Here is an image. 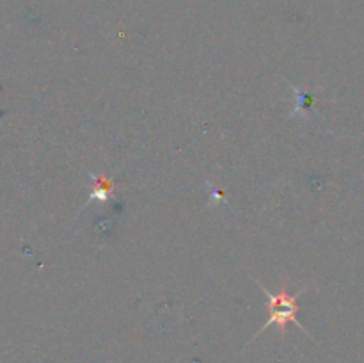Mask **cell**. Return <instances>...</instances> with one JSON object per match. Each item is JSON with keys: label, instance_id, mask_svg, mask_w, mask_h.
<instances>
[{"label": "cell", "instance_id": "1", "mask_svg": "<svg viewBox=\"0 0 364 363\" xmlns=\"http://www.w3.org/2000/svg\"><path fill=\"white\" fill-rule=\"evenodd\" d=\"M258 287L262 288V292L267 295V299H269L270 317L267 319V322L263 324L262 330H259L258 333L255 335V338H258L259 335L263 333V331H267L269 327H272V326L279 327L281 335H283V337H287V335H288V324H290V322H294L295 326H297L299 330L302 331V333L309 335L308 331L304 330V326H302V324L299 322V319H297L299 299H301V295L304 294L306 288H301V290L295 292V294H290V292H288V280H287V278H283V281H281V288H279V292H277V294H272V292H270L267 287H263L259 281H258ZM255 338H252V340H255Z\"/></svg>", "mask_w": 364, "mask_h": 363}, {"label": "cell", "instance_id": "2", "mask_svg": "<svg viewBox=\"0 0 364 363\" xmlns=\"http://www.w3.org/2000/svg\"><path fill=\"white\" fill-rule=\"evenodd\" d=\"M92 178V191L91 194H89V199H87V205L89 203L96 201V203H102V201H107V199H110L114 196V191H116V184H114L112 180H109V178L105 177V174H102V177Z\"/></svg>", "mask_w": 364, "mask_h": 363}, {"label": "cell", "instance_id": "3", "mask_svg": "<svg viewBox=\"0 0 364 363\" xmlns=\"http://www.w3.org/2000/svg\"><path fill=\"white\" fill-rule=\"evenodd\" d=\"M295 95H297V110H295L294 114H306L309 110V107H311V102H313V95L311 93H301L299 89H295Z\"/></svg>", "mask_w": 364, "mask_h": 363}]
</instances>
